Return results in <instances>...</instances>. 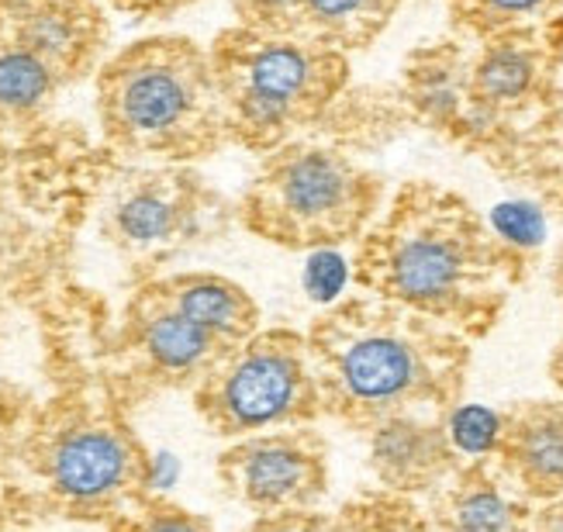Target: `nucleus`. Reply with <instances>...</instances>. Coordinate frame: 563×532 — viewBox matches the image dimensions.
Segmentation results:
<instances>
[{"mask_svg": "<svg viewBox=\"0 0 563 532\" xmlns=\"http://www.w3.org/2000/svg\"><path fill=\"white\" fill-rule=\"evenodd\" d=\"M529 263L519 242L498 235L463 193L408 180L356 242L353 280L366 295L419 311L474 343L498 325Z\"/></svg>", "mask_w": 563, "mask_h": 532, "instance_id": "f257e3e1", "label": "nucleus"}, {"mask_svg": "<svg viewBox=\"0 0 563 532\" xmlns=\"http://www.w3.org/2000/svg\"><path fill=\"white\" fill-rule=\"evenodd\" d=\"M322 415L360 435L401 415L450 419L471 374V339L384 298H346L305 332Z\"/></svg>", "mask_w": 563, "mask_h": 532, "instance_id": "f03ea898", "label": "nucleus"}, {"mask_svg": "<svg viewBox=\"0 0 563 532\" xmlns=\"http://www.w3.org/2000/svg\"><path fill=\"white\" fill-rule=\"evenodd\" d=\"M18 519L111 522L153 495V456L108 380H84L32 408L0 453Z\"/></svg>", "mask_w": 563, "mask_h": 532, "instance_id": "7ed1b4c3", "label": "nucleus"}, {"mask_svg": "<svg viewBox=\"0 0 563 532\" xmlns=\"http://www.w3.org/2000/svg\"><path fill=\"white\" fill-rule=\"evenodd\" d=\"M97 121L121 156L201 163L229 138L208 48L187 35H150L118 48L93 80Z\"/></svg>", "mask_w": 563, "mask_h": 532, "instance_id": "20e7f679", "label": "nucleus"}, {"mask_svg": "<svg viewBox=\"0 0 563 532\" xmlns=\"http://www.w3.org/2000/svg\"><path fill=\"white\" fill-rule=\"evenodd\" d=\"M229 138L256 156L322 125L350 87V56L232 24L208 45Z\"/></svg>", "mask_w": 563, "mask_h": 532, "instance_id": "39448f33", "label": "nucleus"}, {"mask_svg": "<svg viewBox=\"0 0 563 532\" xmlns=\"http://www.w3.org/2000/svg\"><path fill=\"white\" fill-rule=\"evenodd\" d=\"M384 180L329 138H290L266 153L242 190V229L290 253L360 242L377 222Z\"/></svg>", "mask_w": 563, "mask_h": 532, "instance_id": "423d86ee", "label": "nucleus"}, {"mask_svg": "<svg viewBox=\"0 0 563 532\" xmlns=\"http://www.w3.org/2000/svg\"><path fill=\"white\" fill-rule=\"evenodd\" d=\"M108 42L97 0H0V145L38 132L59 97L101 69Z\"/></svg>", "mask_w": 563, "mask_h": 532, "instance_id": "0eeeda50", "label": "nucleus"}, {"mask_svg": "<svg viewBox=\"0 0 563 532\" xmlns=\"http://www.w3.org/2000/svg\"><path fill=\"white\" fill-rule=\"evenodd\" d=\"M190 398L201 422L222 440L311 425L322 415L308 339L294 329H260L250 335L214 363Z\"/></svg>", "mask_w": 563, "mask_h": 532, "instance_id": "6e6552de", "label": "nucleus"}, {"mask_svg": "<svg viewBox=\"0 0 563 532\" xmlns=\"http://www.w3.org/2000/svg\"><path fill=\"white\" fill-rule=\"evenodd\" d=\"M232 214L235 208L190 166L156 163L125 169L104 187L97 229L135 280H150L166 259L222 232Z\"/></svg>", "mask_w": 563, "mask_h": 532, "instance_id": "1a4fd4ad", "label": "nucleus"}, {"mask_svg": "<svg viewBox=\"0 0 563 532\" xmlns=\"http://www.w3.org/2000/svg\"><path fill=\"white\" fill-rule=\"evenodd\" d=\"M563 14L471 45L467 142L484 163L560 101Z\"/></svg>", "mask_w": 563, "mask_h": 532, "instance_id": "9d476101", "label": "nucleus"}, {"mask_svg": "<svg viewBox=\"0 0 563 532\" xmlns=\"http://www.w3.org/2000/svg\"><path fill=\"white\" fill-rule=\"evenodd\" d=\"M229 350L232 346L218 335L163 301L150 280H139L121 308L104 380L118 401L132 408L159 391H184V387L194 391Z\"/></svg>", "mask_w": 563, "mask_h": 532, "instance_id": "9b49d317", "label": "nucleus"}, {"mask_svg": "<svg viewBox=\"0 0 563 532\" xmlns=\"http://www.w3.org/2000/svg\"><path fill=\"white\" fill-rule=\"evenodd\" d=\"M214 474L253 516L308 512L329 495V443L311 425L253 432L218 453Z\"/></svg>", "mask_w": 563, "mask_h": 532, "instance_id": "f8f14e48", "label": "nucleus"}, {"mask_svg": "<svg viewBox=\"0 0 563 532\" xmlns=\"http://www.w3.org/2000/svg\"><path fill=\"white\" fill-rule=\"evenodd\" d=\"M398 8L401 0H232L235 24L329 45L346 56L371 48Z\"/></svg>", "mask_w": 563, "mask_h": 532, "instance_id": "ddd939ff", "label": "nucleus"}, {"mask_svg": "<svg viewBox=\"0 0 563 532\" xmlns=\"http://www.w3.org/2000/svg\"><path fill=\"white\" fill-rule=\"evenodd\" d=\"M492 464L532 505L563 498V398H529L498 411Z\"/></svg>", "mask_w": 563, "mask_h": 532, "instance_id": "4468645a", "label": "nucleus"}, {"mask_svg": "<svg viewBox=\"0 0 563 532\" xmlns=\"http://www.w3.org/2000/svg\"><path fill=\"white\" fill-rule=\"evenodd\" d=\"M471 45L460 35L415 45L401 66V101L411 125L429 129L456 149L467 142V69Z\"/></svg>", "mask_w": 563, "mask_h": 532, "instance_id": "2eb2a0df", "label": "nucleus"}, {"mask_svg": "<svg viewBox=\"0 0 563 532\" xmlns=\"http://www.w3.org/2000/svg\"><path fill=\"white\" fill-rule=\"evenodd\" d=\"M366 443H371V467L380 488L405 498L432 495L467 459L456 450L446 419L432 415L390 419L366 432Z\"/></svg>", "mask_w": 563, "mask_h": 532, "instance_id": "dca6fc26", "label": "nucleus"}, {"mask_svg": "<svg viewBox=\"0 0 563 532\" xmlns=\"http://www.w3.org/2000/svg\"><path fill=\"white\" fill-rule=\"evenodd\" d=\"M422 508L435 532H529L540 505L511 488L492 456H474L426 495Z\"/></svg>", "mask_w": 563, "mask_h": 532, "instance_id": "f3484780", "label": "nucleus"}, {"mask_svg": "<svg viewBox=\"0 0 563 532\" xmlns=\"http://www.w3.org/2000/svg\"><path fill=\"white\" fill-rule=\"evenodd\" d=\"M156 295L174 304L190 322H198L225 346L246 343L260 332V304L242 284L211 270H180V274H156L150 277Z\"/></svg>", "mask_w": 563, "mask_h": 532, "instance_id": "a211bd4d", "label": "nucleus"}, {"mask_svg": "<svg viewBox=\"0 0 563 532\" xmlns=\"http://www.w3.org/2000/svg\"><path fill=\"white\" fill-rule=\"evenodd\" d=\"M487 163L563 214V93Z\"/></svg>", "mask_w": 563, "mask_h": 532, "instance_id": "6ab92c4d", "label": "nucleus"}, {"mask_svg": "<svg viewBox=\"0 0 563 532\" xmlns=\"http://www.w3.org/2000/svg\"><path fill=\"white\" fill-rule=\"evenodd\" d=\"M408 125L411 114L401 101L398 87H360V90L346 87L314 132L325 129L322 138L356 153V149H377V145L401 135Z\"/></svg>", "mask_w": 563, "mask_h": 532, "instance_id": "aec40b11", "label": "nucleus"}, {"mask_svg": "<svg viewBox=\"0 0 563 532\" xmlns=\"http://www.w3.org/2000/svg\"><path fill=\"white\" fill-rule=\"evenodd\" d=\"M556 14H563V0H446L450 32L467 42L543 24Z\"/></svg>", "mask_w": 563, "mask_h": 532, "instance_id": "412c9836", "label": "nucleus"}, {"mask_svg": "<svg viewBox=\"0 0 563 532\" xmlns=\"http://www.w3.org/2000/svg\"><path fill=\"white\" fill-rule=\"evenodd\" d=\"M346 508L353 519V532H435L419 501L384 488L377 495L346 501Z\"/></svg>", "mask_w": 563, "mask_h": 532, "instance_id": "4be33fe9", "label": "nucleus"}, {"mask_svg": "<svg viewBox=\"0 0 563 532\" xmlns=\"http://www.w3.org/2000/svg\"><path fill=\"white\" fill-rule=\"evenodd\" d=\"M104 532H218L208 516L169 501L163 495H145L121 516H114Z\"/></svg>", "mask_w": 563, "mask_h": 532, "instance_id": "5701e85b", "label": "nucleus"}, {"mask_svg": "<svg viewBox=\"0 0 563 532\" xmlns=\"http://www.w3.org/2000/svg\"><path fill=\"white\" fill-rule=\"evenodd\" d=\"M242 532H353L346 505L339 512H322V508H308V512H287V516H256Z\"/></svg>", "mask_w": 563, "mask_h": 532, "instance_id": "b1692460", "label": "nucleus"}, {"mask_svg": "<svg viewBox=\"0 0 563 532\" xmlns=\"http://www.w3.org/2000/svg\"><path fill=\"white\" fill-rule=\"evenodd\" d=\"M190 4H198V0H111V8L121 11V14H132V18H174L180 11H187Z\"/></svg>", "mask_w": 563, "mask_h": 532, "instance_id": "393cba45", "label": "nucleus"}, {"mask_svg": "<svg viewBox=\"0 0 563 532\" xmlns=\"http://www.w3.org/2000/svg\"><path fill=\"white\" fill-rule=\"evenodd\" d=\"M529 532H563V498L536 508Z\"/></svg>", "mask_w": 563, "mask_h": 532, "instance_id": "a878e982", "label": "nucleus"}, {"mask_svg": "<svg viewBox=\"0 0 563 532\" xmlns=\"http://www.w3.org/2000/svg\"><path fill=\"white\" fill-rule=\"evenodd\" d=\"M32 408H21V404H8L4 398H0V453H4V446L11 443V435L18 432V425L24 422V415H29Z\"/></svg>", "mask_w": 563, "mask_h": 532, "instance_id": "bb28decb", "label": "nucleus"}, {"mask_svg": "<svg viewBox=\"0 0 563 532\" xmlns=\"http://www.w3.org/2000/svg\"><path fill=\"white\" fill-rule=\"evenodd\" d=\"M550 380H553V387L560 391V398H563V339L553 346V353H550Z\"/></svg>", "mask_w": 563, "mask_h": 532, "instance_id": "cd10ccee", "label": "nucleus"}, {"mask_svg": "<svg viewBox=\"0 0 563 532\" xmlns=\"http://www.w3.org/2000/svg\"><path fill=\"white\" fill-rule=\"evenodd\" d=\"M550 284H553V295H556V301H560V311H563V242H560V250H556V256H553Z\"/></svg>", "mask_w": 563, "mask_h": 532, "instance_id": "c85d7f7f", "label": "nucleus"}, {"mask_svg": "<svg viewBox=\"0 0 563 532\" xmlns=\"http://www.w3.org/2000/svg\"><path fill=\"white\" fill-rule=\"evenodd\" d=\"M14 522H18V512H14L8 491H4V484H0V532H8Z\"/></svg>", "mask_w": 563, "mask_h": 532, "instance_id": "c756f323", "label": "nucleus"}]
</instances>
